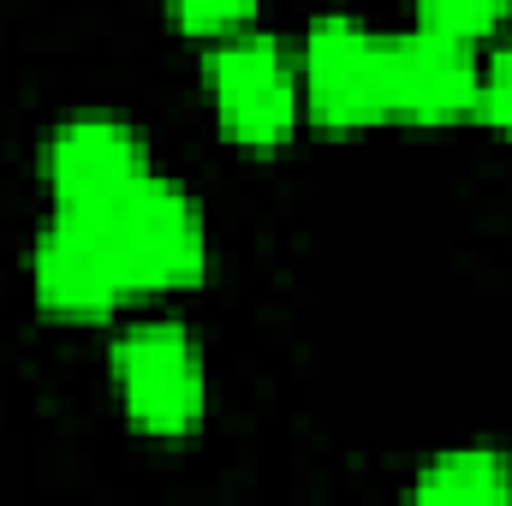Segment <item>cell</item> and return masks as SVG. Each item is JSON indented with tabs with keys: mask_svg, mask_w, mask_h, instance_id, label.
<instances>
[{
	"mask_svg": "<svg viewBox=\"0 0 512 506\" xmlns=\"http://www.w3.org/2000/svg\"><path fill=\"white\" fill-rule=\"evenodd\" d=\"M477 114L501 131V137H512V42L495 54V60H483V96H477Z\"/></svg>",
	"mask_w": 512,
	"mask_h": 506,
	"instance_id": "cell-11",
	"label": "cell"
},
{
	"mask_svg": "<svg viewBox=\"0 0 512 506\" xmlns=\"http://www.w3.org/2000/svg\"><path fill=\"white\" fill-rule=\"evenodd\" d=\"M203 84H209L215 126H221L227 143H239V149H280V143H292L304 90H298L292 54L274 36H256V30L221 36L209 66H203Z\"/></svg>",
	"mask_w": 512,
	"mask_h": 506,
	"instance_id": "cell-2",
	"label": "cell"
},
{
	"mask_svg": "<svg viewBox=\"0 0 512 506\" xmlns=\"http://www.w3.org/2000/svg\"><path fill=\"white\" fill-rule=\"evenodd\" d=\"M411 6H417L423 30H441V36H459V42H477L483 30H495L512 12V0H411Z\"/></svg>",
	"mask_w": 512,
	"mask_h": 506,
	"instance_id": "cell-9",
	"label": "cell"
},
{
	"mask_svg": "<svg viewBox=\"0 0 512 506\" xmlns=\"http://www.w3.org/2000/svg\"><path fill=\"white\" fill-rule=\"evenodd\" d=\"M304 114L316 131H364L387 120V42L358 18H316L298 60Z\"/></svg>",
	"mask_w": 512,
	"mask_h": 506,
	"instance_id": "cell-4",
	"label": "cell"
},
{
	"mask_svg": "<svg viewBox=\"0 0 512 506\" xmlns=\"http://www.w3.org/2000/svg\"><path fill=\"white\" fill-rule=\"evenodd\" d=\"M114 387L126 405L131 429L155 441H179L203 423L209 381H203V352L191 328L179 322H137L114 346Z\"/></svg>",
	"mask_w": 512,
	"mask_h": 506,
	"instance_id": "cell-3",
	"label": "cell"
},
{
	"mask_svg": "<svg viewBox=\"0 0 512 506\" xmlns=\"http://www.w3.org/2000/svg\"><path fill=\"white\" fill-rule=\"evenodd\" d=\"M126 268L131 298L137 292H179L197 286L209 274V233H203V209L191 203L185 185L143 173L120 203H108L102 215H90Z\"/></svg>",
	"mask_w": 512,
	"mask_h": 506,
	"instance_id": "cell-1",
	"label": "cell"
},
{
	"mask_svg": "<svg viewBox=\"0 0 512 506\" xmlns=\"http://www.w3.org/2000/svg\"><path fill=\"white\" fill-rule=\"evenodd\" d=\"M30 286H36V304L60 322H102L131 298L108 233L90 215H66V209L42 227L30 251Z\"/></svg>",
	"mask_w": 512,
	"mask_h": 506,
	"instance_id": "cell-5",
	"label": "cell"
},
{
	"mask_svg": "<svg viewBox=\"0 0 512 506\" xmlns=\"http://www.w3.org/2000/svg\"><path fill=\"white\" fill-rule=\"evenodd\" d=\"M417 501H447V506H483V501H512V459L489 447H459L441 453L417 471L411 483Z\"/></svg>",
	"mask_w": 512,
	"mask_h": 506,
	"instance_id": "cell-8",
	"label": "cell"
},
{
	"mask_svg": "<svg viewBox=\"0 0 512 506\" xmlns=\"http://www.w3.org/2000/svg\"><path fill=\"white\" fill-rule=\"evenodd\" d=\"M256 6L262 0H167L173 24L191 30V36H233L256 18Z\"/></svg>",
	"mask_w": 512,
	"mask_h": 506,
	"instance_id": "cell-10",
	"label": "cell"
},
{
	"mask_svg": "<svg viewBox=\"0 0 512 506\" xmlns=\"http://www.w3.org/2000/svg\"><path fill=\"white\" fill-rule=\"evenodd\" d=\"M477 96H483V60L471 54V42L423 24L387 42V120L441 126L477 114Z\"/></svg>",
	"mask_w": 512,
	"mask_h": 506,
	"instance_id": "cell-7",
	"label": "cell"
},
{
	"mask_svg": "<svg viewBox=\"0 0 512 506\" xmlns=\"http://www.w3.org/2000/svg\"><path fill=\"white\" fill-rule=\"evenodd\" d=\"M143 173H155L149 149L114 114H72L42 149V179L54 191V209L66 215H102Z\"/></svg>",
	"mask_w": 512,
	"mask_h": 506,
	"instance_id": "cell-6",
	"label": "cell"
}]
</instances>
